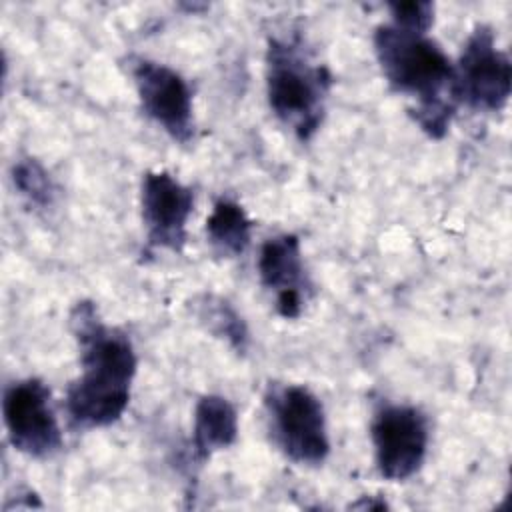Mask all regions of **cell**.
Returning a JSON list of instances; mask_svg holds the SVG:
<instances>
[{"mask_svg":"<svg viewBox=\"0 0 512 512\" xmlns=\"http://www.w3.org/2000/svg\"><path fill=\"white\" fill-rule=\"evenodd\" d=\"M374 466L388 482L412 478L424 464L430 444L428 416L402 402H382L370 420Z\"/></svg>","mask_w":512,"mask_h":512,"instance_id":"6","label":"cell"},{"mask_svg":"<svg viewBox=\"0 0 512 512\" xmlns=\"http://www.w3.org/2000/svg\"><path fill=\"white\" fill-rule=\"evenodd\" d=\"M262 400L276 448L298 466H320L330 454L322 400L308 386L292 382L270 384Z\"/></svg>","mask_w":512,"mask_h":512,"instance_id":"4","label":"cell"},{"mask_svg":"<svg viewBox=\"0 0 512 512\" xmlns=\"http://www.w3.org/2000/svg\"><path fill=\"white\" fill-rule=\"evenodd\" d=\"M196 320L214 338L226 342L236 354H246L250 346V332L238 310L216 294H200L192 302Z\"/></svg>","mask_w":512,"mask_h":512,"instance_id":"13","label":"cell"},{"mask_svg":"<svg viewBox=\"0 0 512 512\" xmlns=\"http://www.w3.org/2000/svg\"><path fill=\"white\" fill-rule=\"evenodd\" d=\"M78 344L80 374L68 384L64 408L72 426L106 428L130 404L138 358L128 334L102 320L92 300H78L68 314Z\"/></svg>","mask_w":512,"mask_h":512,"instance_id":"1","label":"cell"},{"mask_svg":"<svg viewBox=\"0 0 512 512\" xmlns=\"http://www.w3.org/2000/svg\"><path fill=\"white\" fill-rule=\"evenodd\" d=\"M352 508H368V510H374V508H388V504L386 502H372V500H366V498H362L360 502H356V504H352Z\"/></svg>","mask_w":512,"mask_h":512,"instance_id":"16","label":"cell"},{"mask_svg":"<svg viewBox=\"0 0 512 512\" xmlns=\"http://www.w3.org/2000/svg\"><path fill=\"white\" fill-rule=\"evenodd\" d=\"M16 192L36 210H48L56 200V184L36 158H18L10 172Z\"/></svg>","mask_w":512,"mask_h":512,"instance_id":"14","label":"cell"},{"mask_svg":"<svg viewBox=\"0 0 512 512\" xmlns=\"http://www.w3.org/2000/svg\"><path fill=\"white\" fill-rule=\"evenodd\" d=\"M254 222L232 198H218L206 218V240L210 248L224 258H236L246 252L252 240Z\"/></svg>","mask_w":512,"mask_h":512,"instance_id":"12","label":"cell"},{"mask_svg":"<svg viewBox=\"0 0 512 512\" xmlns=\"http://www.w3.org/2000/svg\"><path fill=\"white\" fill-rule=\"evenodd\" d=\"M454 92L458 104L474 112H500L512 92V62L498 48L494 30L476 24L454 62Z\"/></svg>","mask_w":512,"mask_h":512,"instance_id":"5","label":"cell"},{"mask_svg":"<svg viewBox=\"0 0 512 512\" xmlns=\"http://www.w3.org/2000/svg\"><path fill=\"white\" fill-rule=\"evenodd\" d=\"M390 22L404 28L428 32L434 24V4L432 2H392L388 4Z\"/></svg>","mask_w":512,"mask_h":512,"instance_id":"15","label":"cell"},{"mask_svg":"<svg viewBox=\"0 0 512 512\" xmlns=\"http://www.w3.org/2000/svg\"><path fill=\"white\" fill-rule=\"evenodd\" d=\"M2 416L10 444L24 456L44 460L64 444L50 388L40 378L8 384L2 396Z\"/></svg>","mask_w":512,"mask_h":512,"instance_id":"8","label":"cell"},{"mask_svg":"<svg viewBox=\"0 0 512 512\" xmlns=\"http://www.w3.org/2000/svg\"><path fill=\"white\" fill-rule=\"evenodd\" d=\"M268 108L300 142H308L322 126L334 76L312 58L302 38L270 36L264 58Z\"/></svg>","mask_w":512,"mask_h":512,"instance_id":"3","label":"cell"},{"mask_svg":"<svg viewBox=\"0 0 512 512\" xmlns=\"http://www.w3.org/2000/svg\"><path fill=\"white\" fill-rule=\"evenodd\" d=\"M256 270L262 288L270 294L276 314L284 320L300 318L314 296V284L306 270L300 238L292 232L266 238L258 250Z\"/></svg>","mask_w":512,"mask_h":512,"instance_id":"10","label":"cell"},{"mask_svg":"<svg viewBox=\"0 0 512 512\" xmlns=\"http://www.w3.org/2000/svg\"><path fill=\"white\" fill-rule=\"evenodd\" d=\"M374 56L388 86L412 98V120L434 140L446 136L458 110L454 62L428 32L384 22L372 34Z\"/></svg>","mask_w":512,"mask_h":512,"instance_id":"2","label":"cell"},{"mask_svg":"<svg viewBox=\"0 0 512 512\" xmlns=\"http://www.w3.org/2000/svg\"><path fill=\"white\" fill-rule=\"evenodd\" d=\"M238 412L220 394H204L194 406L192 458L204 464L210 456L230 448L238 440Z\"/></svg>","mask_w":512,"mask_h":512,"instance_id":"11","label":"cell"},{"mask_svg":"<svg viewBox=\"0 0 512 512\" xmlns=\"http://www.w3.org/2000/svg\"><path fill=\"white\" fill-rule=\"evenodd\" d=\"M194 192L166 170H148L140 182V214L148 248L180 254L188 240Z\"/></svg>","mask_w":512,"mask_h":512,"instance_id":"9","label":"cell"},{"mask_svg":"<svg viewBox=\"0 0 512 512\" xmlns=\"http://www.w3.org/2000/svg\"><path fill=\"white\" fill-rule=\"evenodd\" d=\"M128 72L146 118L174 142L188 144L196 132L194 94L188 80L172 66L144 56H130Z\"/></svg>","mask_w":512,"mask_h":512,"instance_id":"7","label":"cell"}]
</instances>
